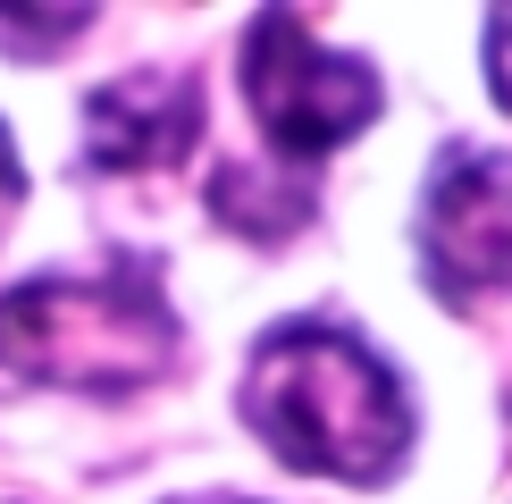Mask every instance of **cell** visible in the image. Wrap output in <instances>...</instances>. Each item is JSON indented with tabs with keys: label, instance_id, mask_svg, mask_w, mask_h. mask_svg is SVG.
I'll use <instances>...</instances> for the list:
<instances>
[{
	"label": "cell",
	"instance_id": "cell-1",
	"mask_svg": "<svg viewBox=\"0 0 512 504\" xmlns=\"http://www.w3.org/2000/svg\"><path fill=\"white\" fill-rule=\"evenodd\" d=\"M236 420L261 437L269 462L336 488H387L412 462L420 412L395 362L345 320H277L244 353Z\"/></svg>",
	"mask_w": 512,
	"mask_h": 504
},
{
	"label": "cell",
	"instance_id": "cell-2",
	"mask_svg": "<svg viewBox=\"0 0 512 504\" xmlns=\"http://www.w3.org/2000/svg\"><path fill=\"white\" fill-rule=\"evenodd\" d=\"M185 353L168 278L135 252L101 269H51L0 294V370L59 395H135L160 387Z\"/></svg>",
	"mask_w": 512,
	"mask_h": 504
},
{
	"label": "cell",
	"instance_id": "cell-3",
	"mask_svg": "<svg viewBox=\"0 0 512 504\" xmlns=\"http://www.w3.org/2000/svg\"><path fill=\"white\" fill-rule=\"evenodd\" d=\"M236 84L244 110L261 126L269 160L286 177H319V160H336L353 135H370L387 110V84L361 51H328L294 9H261L244 26L236 51Z\"/></svg>",
	"mask_w": 512,
	"mask_h": 504
},
{
	"label": "cell",
	"instance_id": "cell-4",
	"mask_svg": "<svg viewBox=\"0 0 512 504\" xmlns=\"http://www.w3.org/2000/svg\"><path fill=\"white\" fill-rule=\"evenodd\" d=\"M420 278L445 311H479L512 294V152L445 143L420 185Z\"/></svg>",
	"mask_w": 512,
	"mask_h": 504
},
{
	"label": "cell",
	"instance_id": "cell-5",
	"mask_svg": "<svg viewBox=\"0 0 512 504\" xmlns=\"http://www.w3.org/2000/svg\"><path fill=\"white\" fill-rule=\"evenodd\" d=\"M202 143V84L185 68H135L84 93V168L101 177H152Z\"/></svg>",
	"mask_w": 512,
	"mask_h": 504
},
{
	"label": "cell",
	"instance_id": "cell-6",
	"mask_svg": "<svg viewBox=\"0 0 512 504\" xmlns=\"http://www.w3.org/2000/svg\"><path fill=\"white\" fill-rule=\"evenodd\" d=\"M210 210H219V227L244 236V244H294L319 219V185L311 177H286V168L227 160L219 177H210Z\"/></svg>",
	"mask_w": 512,
	"mask_h": 504
},
{
	"label": "cell",
	"instance_id": "cell-7",
	"mask_svg": "<svg viewBox=\"0 0 512 504\" xmlns=\"http://www.w3.org/2000/svg\"><path fill=\"white\" fill-rule=\"evenodd\" d=\"M93 26V9H51V17H26V9H0V51H34V59H51V51H68V42Z\"/></svg>",
	"mask_w": 512,
	"mask_h": 504
},
{
	"label": "cell",
	"instance_id": "cell-8",
	"mask_svg": "<svg viewBox=\"0 0 512 504\" xmlns=\"http://www.w3.org/2000/svg\"><path fill=\"white\" fill-rule=\"evenodd\" d=\"M487 84H496V110L512 118V9H487Z\"/></svg>",
	"mask_w": 512,
	"mask_h": 504
},
{
	"label": "cell",
	"instance_id": "cell-9",
	"mask_svg": "<svg viewBox=\"0 0 512 504\" xmlns=\"http://www.w3.org/2000/svg\"><path fill=\"white\" fill-rule=\"evenodd\" d=\"M17 210H26V168H17V143H9V126H0V236H9Z\"/></svg>",
	"mask_w": 512,
	"mask_h": 504
},
{
	"label": "cell",
	"instance_id": "cell-10",
	"mask_svg": "<svg viewBox=\"0 0 512 504\" xmlns=\"http://www.w3.org/2000/svg\"><path fill=\"white\" fill-rule=\"evenodd\" d=\"M177 504H261V496H177Z\"/></svg>",
	"mask_w": 512,
	"mask_h": 504
}]
</instances>
